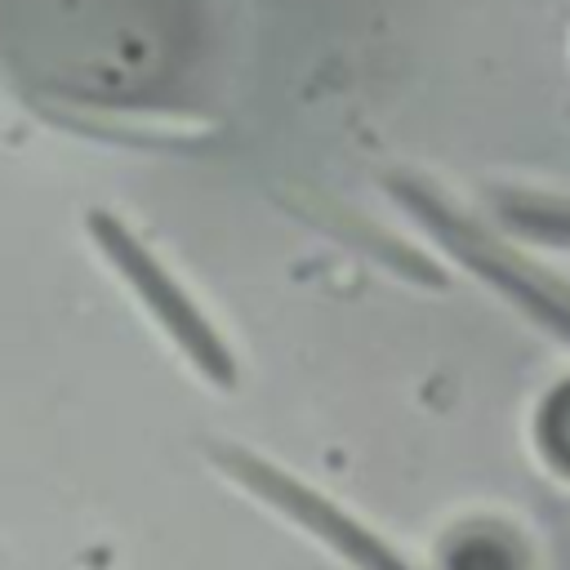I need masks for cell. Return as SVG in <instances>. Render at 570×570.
Instances as JSON below:
<instances>
[{"label": "cell", "instance_id": "6da1fadb", "mask_svg": "<svg viewBox=\"0 0 570 570\" xmlns=\"http://www.w3.org/2000/svg\"><path fill=\"white\" fill-rule=\"evenodd\" d=\"M85 232L102 263L120 276V285L138 298L147 321L174 343V352L214 387V392H236L240 387V365L223 330L205 316V307L187 294V285L160 263V254L111 209H89Z\"/></svg>", "mask_w": 570, "mask_h": 570}, {"label": "cell", "instance_id": "277c9868", "mask_svg": "<svg viewBox=\"0 0 570 570\" xmlns=\"http://www.w3.org/2000/svg\"><path fill=\"white\" fill-rule=\"evenodd\" d=\"M49 120L76 129V134H98L111 142H191L214 134V120L200 116H174V111H116V107H80V102H49Z\"/></svg>", "mask_w": 570, "mask_h": 570}, {"label": "cell", "instance_id": "7a4b0ae2", "mask_svg": "<svg viewBox=\"0 0 570 570\" xmlns=\"http://www.w3.org/2000/svg\"><path fill=\"white\" fill-rule=\"evenodd\" d=\"M392 196L445 245L450 258H459L472 276H481L490 289H499L512 307H521L534 325L570 338V285L557 281L552 272H543L539 263L512 254L503 240H494L485 227H476L463 209H454L450 200H441L428 183L414 178H392L387 183Z\"/></svg>", "mask_w": 570, "mask_h": 570}, {"label": "cell", "instance_id": "3957f363", "mask_svg": "<svg viewBox=\"0 0 570 570\" xmlns=\"http://www.w3.org/2000/svg\"><path fill=\"white\" fill-rule=\"evenodd\" d=\"M205 459H209L214 472H223L232 485L254 494L263 508L281 512L289 525L312 534L321 548L343 557L352 570H414L392 543H383L370 525H361L330 494H321L316 485L298 481L281 463H272V459H263V454H254V450H245L236 441H205Z\"/></svg>", "mask_w": 570, "mask_h": 570}]
</instances>
